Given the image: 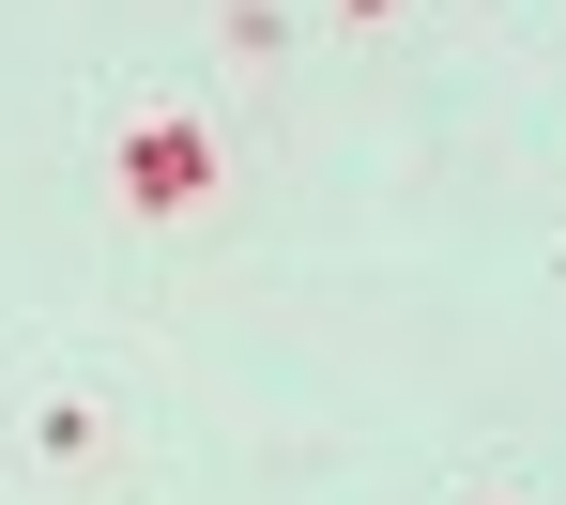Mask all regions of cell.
Returning a JSON list of instances; mask_svg holds the SVG:
<instances>
[{"mask_svg": "<svg viewBox=\"0 0 566 505\" xmlns=\"http://www.w3.org/2000/svg\"><path fill=\"white\" fill-rule=\"evenodd\" d=\"M123 200L138 214H199L214 200V123H185V107L169 123H123Z\"/></svg>", "mask_w": 566, "mask_h": 505, "instance_id": "obj_1", "label": "cell"}, {"mask_svg": "<svg viewBox=\"0 0 566 505\" xmlns=\"http://www.w3.org/2000/svg\"><path fill=\"white\" fill-rule=\"evenodd\" d=\"M337 15H398V0H337Z\"/></svg>", "mask_w": 566, "mask_h": 505, "instance_id": "obj_2", "label": "cell"}]
</instances>
